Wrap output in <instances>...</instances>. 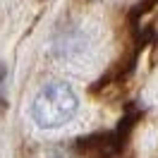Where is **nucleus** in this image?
Returning <instances> with one entry per match:
<instances>
[{
  "label": "nucleus",
  "mask_w": 158,
  "mask_h": 158,
  "mask_svg": "<svg viewBox=\"0 0 158 158\" xmlns=\"http://www.w3.org/2000/svg\"><path fill=\"white\" fill-rule=\"evenodd\" d=\"M79 98L67 81L43 84L29 103V118L41 129H58L77 115Z\"/></svg>",
  "instance_id": "1"
}]
</instances>
